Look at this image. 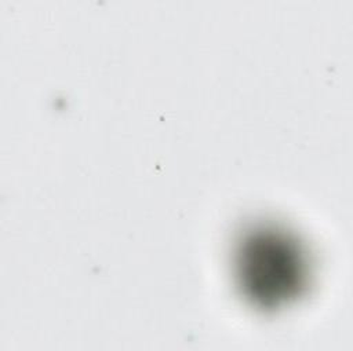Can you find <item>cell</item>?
Wrapping results in <instances>:
<instances>
[{"instance_id": "obj_1", "label": "cell", "mask_w": 353, "mask_h": 351, "mask_svg": "<svg viewBox=\"0 0 353 351\" xmlns=\"http://www.w3.org/2000/svg\"><path fill=\"white\" fill-rule=\"evenodd\" d=\"M295 251H290L288 245L281 242L270 241V244L261 242L256 255L251 251L245 252V260L254 264H244V275L255 273V278H251L250 286L258 285L262 296L265 285H268L265 297H284L288 292L285 286H292V281L296 282V273H299V263Z\"/></svg>"}]
</instances>
